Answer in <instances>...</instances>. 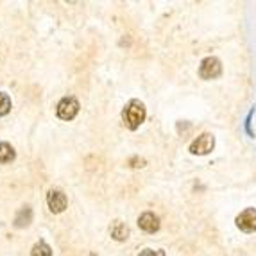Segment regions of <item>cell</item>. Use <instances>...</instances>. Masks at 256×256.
Masks as SVG:
<instances>
[{
    "mask_svg": "<svg viewBox=\"0 0 256 256\" xmlns=\"http://www.w3.org/2000/svg\"><path fill=\"white\" fill-rule=\"evenodd\" d=\"M140 256H165V252L162 251V249H144V251L140 252Z\"/></svg>",
    "mask_w": 256,
    "mask_h": 256,
    "instance_id": "4fadbf2b",
    "label": "cell"
},
{
    "mask_svg": "<svg viewBox=\"0 0 256 256\" xmlns=\"http://www.w3.org/2000/svg\"><path fill=\"white\" fill-rule=\"evenodd\" d=\"M30 256H52V249L47 242L40 240V242L34 244V248L30 251Z\"/></svg>",
    "mask_w": 256,
    "mask_h": 256,
    "instance_id": "8fae6325",
    "label": "cell"
},
{
    "mask_svg": "<svg viewBox=\"0 0 256 256\" xmlns=\"http://www.w3.org/2000/svg\"><path fill=\"white\" fill-rule=\"evenodd\" d=\"M129 226L128 224H124L122 220H113L111 222V226H110V235L111 238H115L118 240V242H124V240L129 238Z\"/></svg>",
    "mask_w": 256,
    "mask_h": 256,
    "instance_id": "ba28073f",
    "label": "cell"
},
{
    "mask_svg": "<svg viewBox=\"0 0 256 256\" xmlns=\"http://www.w3.org/2000/svg\"><path fill=\"white\" fill-rule=\"evenodd\" d=\"M220 74H222V64L217 58H206V60H202L201 66H199V76L202 79H206V81L208 79H215Z\"/></svg>",
    "mask_w": 256,
    "mask_h": 256,
    "instance_id": "277c9868",
    "label": "cell"
},
{
    "mask_svg": "<svg viewBox=\"0 0 256 256\" xmlns=\"http://www.w3.org/2000/svg\"><path fill=\"white\" fill-rule=\"evenodd\" d=\"M47 204L52 214H61V212H64L66 204H68V199H66V196L61 190H50L47 194Z\"/></svg>",
    "mask_w": 256,
    "mask_h": 256,
    "instance_id": "8992f818",
    "label": "cell"
},
{
    "mask_svg": "<svg viewBox=\"0 0 256 256\" xmlns=\"http://www.w3.org/2000/svg\"><path fill=\"white\" fill-rule=\"evenodd\" d=\"M30 220H32V210H30L29 206H26V208H22L20 212H18L16 218H14V226L16 228L29 226Z\"/></svg>",
    "mask_w": 256,
    "mask_h": 256,
    "instance_id": "9c48e42d",
    "label": "cell"
},
{
    "mask_svg": "<svg viewBox=\"0 0 256 256\" xmlns=\"http://www.w3.org/2000/svg\"><path fill=\"white\" fill-rule=\"evenodd\" d=\"M251 116H252V111L248 115V120H246V129H248V132L252 136V131H251Z\"/></svg>",
    "mask_w": 256,
    "mask_h": 256,
    "instance_id": "9a60e30c",
    "label": "cell"
},
{
    "mask_svg": "<svg viewBox=\"0 0 256 256\" xmlns=\"http://www.w3.org/2000/svg\"><path fill=\"white\" fill-rule=\"evenodd\" d=\"M236 228L246 233H252L256 231V210L254 208H246L242 214L236 217Z\"/></svg>",
    "mask_w": 256,
    "mask_h": 256,
    "instance_id": "5b68a950",
    "label": "cell"
},
{
    "mask_svg": "<svg viewBox=\"0 0 256 256\" xmlns=\"http://www.w3.org/2000/svg\"><path fill=\"white\" fill-rule=\"evenodd\" d=\"M16 152H14L13 146L8 142H0V163H9L13 162Z\"/></svg>",
    "mask_w": 256,
    "mask_h": 256,
    "instance_id": "30bf717a",
    "label": "cell"
},
{
    "mask_svg": "<svg viewBox=\"0 0 256 256\" xmlns=\"http://www.w3.org/2000/svg\"><path fill=\"white\" fill-rule=\"evenodd\" d=\"M129 163H131V165H132V163H136L134 166H146V160H144V158H131V160H129Z\"/></svg>",
    "mask_w": 256,
    "mask_h": 256,
    "instance_id": "5bb4252c",
    "label": "cell"
},
{
    "mask_svg": "<svg viewBox=\"0 0 256 256\" xmlns=\"http://www.w3.org/2000/svg\"><path fill=\"white\" fill-rule=\"evenodd\" d=\"M215 147V136L210 132H202L201 136H197L196 140L190 144V152L197 154V156H204V154L212 152Z\"/></svg>",
    "mask_w": 256,
    "mask_h": 256,
    "instance_id": "7a4b0ae2",
    "label": "cell"
},
{
    "mask_svg": "<svg viewBox=\"0 0 256 256\" xmlns=\"http://www.w3.org/2000/svg\"><path fill=\"white\" fill-rule=\"evenodd\" d=\"M9 111H11V98H9L8 94L0 92V116L8 115Z\"/></svg>",
    "mask_w": 256,
    "mask_h": 256,
    "instance_id": "7c38bea8",
    "label": "cell"
},
{
    "mask_svg": "<svg viewBox=\"0 0 256 256\" xmlns=\"http://www.w3.org/2000/svg\"><path fill=\"white\" fill-rule=\"evenodd\" d=\"M146 106H144V102H140V100H131V102L126 106L124 113H122V118H124V124L128 129H131V131H134V129H138L142 126V122L146 120Z\"/></svg>",
    "mask_w": 256,
    "mask_h": 256,
    "instance_id": "6da1fadb",
    "label": "cell"
},
{
    "mask_svg": "<svg viewBox=\"0 0 256 256\" xmlns=\"http://www.w3.org/2000/svg\"><path fill=\"white\" fill-rule=\"evenodd\" d=\"M138 226L144 231H147V233H154V231L160 230V217L154 215L152 212H146V214H142L140 218H138Z\"/></svg>",
    "mask_w": 256,
    "mask_h": 256,
    "instance_id": "52a82bcc",
    "label": "cell"
},
{
    "mask_svg": "<svg viewBox=\"0 0 256 256\" xmlns=\"http://www.w3.org/2000/svg\"><path fill=\"white\" fill-rule=\"evenodd\" d=\"M79 102H77L76 97H63L56 108V113L61 120H72L74 116L79 113Z\"/></svg>",
    "mask_w": 256,
    "mask_h": 256,
    "instance_id": "3957f363",
    "label": "cell"
}]
</instances>
